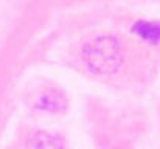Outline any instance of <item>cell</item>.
I'll use <instances>...</instances> for the list:
<instances>
[{
	"instance_id": "cell-1",
	"label": "cell",
	"mask_w": 160,
	"mask_h": 149,
	"mask_svg": "<svg viewBox=\"0 0 160 149\" xmlns=\"http://www.w3.org/2000/svg\"><path fill=\"white\" fill-rule=\"evenodd\" d=\"M87 68L97 75H112L123 62V47L115 36H98L82 48Z\"/></svg>"
},
{
	"instance_id": "cell-2",
	"label": "cell",
	"mask_w": 160,
	"mask_h": 149,
	"mask_svg": "<svg viewBox=\"0 0 160 149\" xmlns=\"http://www.w3.org/2000/svg\"><path fill=\"white\" fill-rule=\"evenodd\" d=\"M132 30L137 36H140L146 42H151V44L160 42V23H157V22L140 20L134 25Z\"/></svg>"
},
{
	"instance_id": "cell-3",
	"label": "cell",
	"mask_w": 160,
	"mask_h": 149,
	"mask_svg": "<svg viewBox=\"0 0 160 149\" xmlns=\"http://www.w3.org/2000/svg\"><path fill=\"white\" fill-rule=\"evenodd\" d=\"M30 149H64V143L59 137L50 132H39L33 137Z\"/></svg>"
},
{
	"instance_id": "cell-4",
	"label": "cell",
	"mask_w": 160,
	"mask_h": 149,
	"mask_svg": "<svg viewBox=\"0 0 160 149\" xmlns=\"http://www.w3.org/2000/svg\"><path fill=\"white\" fill-rule=\"evenodd\" d=\"M38 107L48 110V112H58V110H62L65 107V98L59 92H54V90L47 92L41 97L39 102H38Z\"/></svg>"
}]
</instances>
